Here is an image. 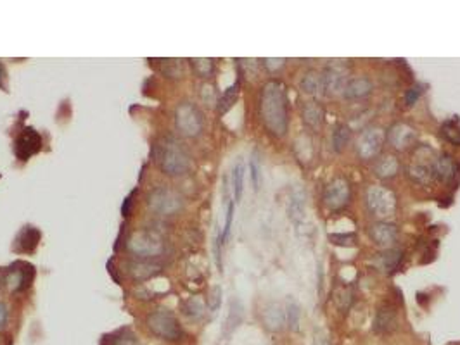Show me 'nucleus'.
<instances>
[{"instance_id":"34","label":"nucleus","mask_w":460,"mask_h":345,"mask_svg":"<svg viewBox=\"0 0 460 345\" xmlns=\"http://www.w3.org/2000/svg\"><path fill=\"white\" fill-rule=\"evenodd\" d=\"M220 302H221V288L220 286H213L210 292V299H208V306H210V309L214 313V310L220 307Z\"/></svg>"},{"instance_id":"17","label":"nucleus","mask_w":460,"mask_h":345,"mask_svg":"<svg viewBox=\"0 0 460 345\" xmlns=\"http://www.w3.org/2000/svg\"><path fill=\"white\" fill-rule=\"evenodd\" d=\"M372 90L374 85L367 76H356V78H351L346 83V88L342 93L348 100H362L367 99L372 93Z\"/></svg>"},{"instance_id":"43","label":"nucleus","mask_w":460,"mask_h":345,"mask_svg":"<svg viewBox=\"0 0 460 345\" xmlns=\"http://www.w3.org/2000/svg\"><path fill=\"white\" fill-rule=\"evenodd\" d=\"M3 283H6V273H3V271H0V290H2Z\"/></svg>"},{"instance_id":"20","label":"nucleus","mask_w":460,"mask_h":345,"mask_svg":"<svg viewBox=\"0 0 460 345\" xmlns=\"http://www.w3.org/2000/svg\"><path fill=\"white\" fill-rule=\"evenodd\" d=\"M301 117H303V123L308 128L317 131L324 124V109H322L320 103L306 102L301 109Z\"/></svg>"},{"instance_id":"39","label":"nucleus","mask_w":460,"mask_h":345,"mask_svg":"<svg viewBox=\"0 0 460 345\" xmlns=\"http://www.w3.org/2000/svg\"><path fill=\"white\" fill-rule=\"evenodd\" d=\"M251 178H252V183L256 185V188H258L259 168H258V157H256V155H252L251 157Z\"/></svg>"},{"instance_id":"8","label":"nucleus","mask_w":460,"mask_h":345,"mask_svg":"<svg viewBox=\"0 0 460 345\" xmlns=\"http://www.w3.org/2000/svg\"><path fill=\"white\" fill-rule=\"evenodd\" d=\"M386 135L380 128H369L363 131L356 141V154L362 161H372L379 155L380 148H383Z\"/></svg>"},{"instance_id":"40","label":"nucleus","mask_w":460,"mask_h":345,"mask_svg":"<svg viewBox=\"0 0 460 345\" xmlns=\"http://www.w3.org/2000/svg\"><path fill=\"white\" fill-rule=\"evenodd\" d=\"M113 345H135V338L134 335H123V337L116 338V340L113 342Z\"/></svg>"},{"instance_id":"28","label":"nucleus","mask_w":460,"mask_h":345,"mask_svg":"<svg viewBox=\"0 0 460 345\" xmlns=\"http://www.w3.org/2000/svg\"><path fill=\"white\" fill-rule=\"evenodd\" d=\"M232 188H234V202H239L242 197V188H244V164L242 161L235 164L234 172H232Z\"/></svg>"},{"instance_id":"9","label":"nucleus","mask_w":460,"mask_h":345,"mask_svg":"<svg viewBox=\"0 0 460 345\" xmlns=\"http://www.w3.org/2000/svg\"><path fill=\"white\" fill-rule=\"evenodd\" d=\"M324 92L327 95H339L344 92L346 83L349 81V69L342 62H332L322 72Z\"/></svg>"},{"instance_id":"36","label":"nucleus","mask_w":460,"mask_h":345,"mask_svg":"<svg viewBox=\"0 0 460 345\" xmlns=\"http://www.w3.org/2000/svg\"><path fill=\"white\" fill-rule=\"evenodd\" d=\"M422 88H424L422 85H415V86H412L410 90H408L407 95H405V102H407V106H414L415 100H417L418 97L422 95V92H424Z\"/></svg>"},{"instance_id":"38","label":"nucleus","mask_w":460,"mask_h":345,"mask_svg":"<svg viewBox=\"0 0 460 345\" xmlns=\"http://www.w3.org/2000/svg\"><path fill=\"white\" fill-rule=\"evenodd\" d=\"M7 321H9V307L6 302L0 300V330L7 326Z\"/></svg>"},{"instance_id":"23","label":"nucleus","mask_w":460,"mask_h":345,"mask_svg":"<svg viewBox=\"0 0 460 345\" xmlns=\"http://www.w3.org/2000/svg\"><path fill=\"white\" fill-rule=\"evenodd\" d=\"M42 233L33 226H24L21 233L17 235V245L21 252H33L40 241Z\"/></svg>"},{"instance_id":"29","label":"nucleus","mask_w":460,"mask_h":345,"mask_svg":"<svg viewBox=\"0 0 460 345\" xmlns=\"http://www.w3.org/2000/svg\"><path fill=\"white\" fill-rule=\"evenodd\" d=\"M441 135L452 145H460V124L457 123V119H450L443 123Z\"/></svg>"},{"instance_id":"25","label":"nucleus","mask_w":460,"mask_h":345,"mask_svg":"<svg viewBox=\"0 0 460 345\" xmlns=\"http://www.w3.org/2000/svg\"><path fill=\"white\" fill-rule=\"evenodd\" d=\"M351 140V130L346 124H338L332 131V147L335 152H342Z\"/></svg>"},{"instance_id":"24","label":"nucleus","mask_w":460,"mask_h":345,"mask_svg":"<svg viewBox=\"0 0 460 345\" xmlns=\"http://www.w3.org/2000/svg\"><path fill=\"white\" fill-rule=\"evenodd\" d=\"M407 175L410 176L415 183H422V185L429 183L432 178L431 166H425L422 164V162L421 164H418V162H412V164H408Z\"/></svg>"},{"instance_id":"7","label":"nucleus","mask_w":460,"mask_h":345,"mask_svg":"<svg viewBox=\"0 0 460 345\" xmlns=\"http://www.w3.org/2000/svg\"><path fill=\"white\" fill-rule=\"evenodd\" d=\"M367 207L376 217H389L396 210V197L391 190L383 186H370L367 190Z\"/></svg>"},{"instance_id":"4","label":"nucleus","mask_w":460,"mask_h":345,"mask_svg":"<svg viewBox=\"0 0 460 345\" xmlns=\"http://www.w3.org/2000/svg\"><path fill=\"white\" fill-rule=\"evenodd\" d=\"M147 206L159 216H173L183 207V197L168 186H158L147 197Z\"/></svg>"},{"instance_id":"16","label":"nucleus","mask_w":460,"mask_h":345,"mask_svg":"<svg viewBox=\"0 0 460 345\" xmlns=\"http://www.w3.org/2000/svg\"><path fill=\"white\" fill-rule=\"evenodd\" d=\"M398 326V314L396 309L389 304H384L377 309L376 313V319H374V330L377 333H389V331H394Z\"/></svg>"},{"instance_id":"11","label":"nucleus","mask_w":460,"mask_h":345,"mask_svg":"<svg viewBox=\"0 0 460 345\" xmlns=\"http://www.w3.org/2000/svg\"><path fill=\"white\" fill-rule=\"evenodd\" d=\"M349 197H351V186L344 178L332 179L324 190V204L332 210L342 209L349 202Z\"/></svg>"},{"instance_id":"10","label":"nucleus","mask_w":460,"mask_h":345,"mask_svg":"<svg viewBox=\"0 0 460 345\" xmlns=\"http://www.w3.org/2000/svg\"><path fill=\"white\" fill-rule=\"evenodd\" d=\"M387 141L393 148L396 150L405 152L410 150L412 147H415L418 141V133L414 126L407 123H394L393 126L387 131Z\"/></svg>"},{"instance_id":"37","label":"nucleus","mask_w":460,"mask_h":345,"mask_svg":"<svg viewBox=\"0 0 460 345\" xmlns=\"http://www.w3.org/2000/svg\"><path fill=\"white\" fill-rule=\"evenodd\" d=\"M263 64H265V68L268 69L270 72H275V71H279V69L284 68V64H286V59H263Z\"/></svg>"},{"instance_id":"41","label":"nucleus","mask_w":460,"mask_h":345,"mask_svg":"<svg viewBox=\"0 0 460 345\" xmlns=\"http://www.w3.org/2000/svg\"><path fill=\"white\" fill-rule=\"evenodd\" d=\"M131 197H134V193H130V195H128L127 199L123 200V206H121V214H123L125 217H127V216H130V210H131V202H134V200H131Z\"/></svg>"},{"instance_id":"30","label":"nucleus","mask_w":460,"mask_h":345,"mask_svg":"<svg viewBox=\"0 0 460 345\" xmlns=\"http://www.w3.org/2000/svg\"><path fill=\"white\" fill-rule=\"evenodd\" d=\"M379 261L380 264H383L384 271H393V269L400 264L401 252L396 250V248H389V250L379 254Z\"/></svg>"},{"instance_id":"19","label":"nucleus","mask_w":460,"mask_h":345,"mask_svg":"<svg viewBox=\"0 0 460 345\" xmlns=\"http://www.w3.org/2000/svg\"><path fill=\"white\" fill-rule=\"evenodd\" d=\"M300 88L304 95L308 97H320L324 93V81H322V75L317 71H306L303 78L300 79Z\"/></svg>"},{"instance_id":"42","label":"nucleus","mask_w":460,"mask_h":345,"mask_svg":"<svg viewBox=\"0 0 460 345\" xmlns=\"http://www.w3.org/2000/svg\"><path fill=\"white\" fill-rule=\"evenodd\" d=\"M3 78H6V71H3V66L0 64V86H3V85H2Z\"/></svg>"},{"instance_id":"2","label":"nucleus","mask_w":460,"mask_h":345,"mask_svg":"<svg viewBox=\"0 0 460 345\" xmlns=\"http://www.w3.org/2000/svg\"><path fill=\"white\" fill-rule=\"evenodd\" d=\"M156 162L168 176H182L189 171L190 157L185 148L175 138H165L154 148Z\"/></svg>"},{"instance_id":"32","label":"nucleus","mask_w":460,"mask_h":345,"mask_svg":"<svg viewBox=\"0 0 460 345\" xmlns=\"http://www.w3.org/2000/svg\"><path fill=\"white\" fill-rule=\"evenodd\" d=\"M334 302L338 304L341 309H348L353 302V292L348 288V286H341L334 292Z\"/></svg>"},{"instance_id":"15","label":"nucleus","mask_w":460,"mask_h":345,"mask_svg":"<svg viewBox=\"0 0 460 345\" xmlns=\"http://www.w3.org/2000/svg\"><path fill=\"white\" fill-rule=\"evenodd\" d=\"M370 238L374 244L383 245V247H389L394 241L398 240V228L393 223H386V221H379V223L372 224L369 230Z\"/></svg>"},{"instance_id":"18","label":"nucleus","mask_w":460,"mask_h":345,"mask_svg":"<svg viewBox=\"0 0 460 345\" xmlns=\"http://www.w3.org/2000/svg\"><path fill=\"white\" fill-rule=\"evenodd\" d=\"M159 271H161V266L158 262L151 261V259H137V261H131L128 264V273L137 282L154 278Z\"/></svg>"},{"instance_id":"27","label":"nucleus","mask_w":460,"mask_h":345,"mask_svg":"<svg viewBox=\"0 0 460 345\" xmlns=\"http://www.w3.org/2000/svg\"><path fill=\"white\" fill-rule=\"evenodd\" d=\"M239 95V83H234L232 86H228L223 93H221L220 100H218V112L225 114L232 106L235 103Z\"/></svg>"},{"instance_id":"31","label":"nucleus","mask_w":460,"mask_h":345,"mask_svg":"<svg viewBox=\"0 0 460 345\" xmlns=\"http://www.w3.org/2000/svg\"><path fill=\"white\" fill-rule=\"evenodd\" d=\"M190 64H192L194 71H196L201 78H210L214 71L213 59H192Z\"/></svg>"},{"instance_id":"14","label":"nucleus","mask_w":460,"mask_h":345,"mask_svg":"<svg viewBox=\"0 0 460 345\" xmlns=\"http://www.w3.org/2000/svg\"><path fill=\"white\" fill-rule=\"evenodd\" d=\"M431 175L432 178L439 179L443 183L452 181L457 176V162L450 155L441 154L431 161Z\"/></svg>"},{"instance_id":"1","label":"nucleus","mask_w":460,"mask_h":345,"mask_svg":"<svg viewBox=\"0 0 460 345\" xmlns=\"http://www.w3.org/2000/svg\"><path fill=\"white\" fill-rule=\"evenodd\" d=\"M259 117L273 137H284L289 124L287 116L286 86L279 79H270L263 85L259 95Z\"/></svg>"},{"instance_id":"21","label":"nucleus","mask_w":460,"mask_h":345,"mask_svg":"<svg viewBox=\"0 0 460 345\" xmlns=\"http://www.w3.org/2000/svg\"><path fill=\"white\" fill-rule=\"evenodd\" d=\"M263 321H265V326L268 330H280L286 323V310L280 307V304H268L265 307V313H263Z\"/></svg>"},{"instance_id":"12","label":"nucleus","mask_w":460,"mask_h":345,"mask_svg":"<svg viewBox=\"0 0 460 345\" xmlns=\"http://www.w3.org/2000/svg\"><path fill=\"white\" fill-rule=\"evenodd\" d=\"M35 279V268L30 262L17 261L10 266L9 273L6 275V283L14 292H23L30 288Z\"/></svg>"},{"instance_id":"35","label":"nucleus","mask_w":460,"mask_h":345,"mask_svg":"<svg viewBox=\"0 0 460 345\" xmlns=\"http://www.w3.org/2000/svg\"><path fill=\"white\" fill-rule=\"evenodd\" d=\"M331 241L335 245H346V247H348V245H355L356 238H355V235L338 233V235H331Z\"/></svg>"},{"instance_id":"22","label":"nucleus","mask_w":460,"mask_h":345,"mask_svg":"<svg viewBox=\"0 0 460 345\" xmlns=\"http://www.w3.org/2000/svg\"><path fill=\"white\" fill-rule=\"evenodd\" d=\"M400 171V161H398L394 155H384L377 161L376 168H374V172H376L377 178L380 179H389L394 178Z\"/></svg>"},{"instance_id":"5","label":"nucleus","mask_w":460,"mask_h":345,"mask_svg":"<svg viewBox=\"0 0 460 345\" xmlns=\"http://www.w3.org/2000/svg\"><path fill=\"white\" fill-rule=\"evenodd\" d=\"M147 328L163 340L175 342L182 337V328L175 314L168 309H158L147 316Z\"/></svg>"},{"instance_id":"3","label":"nucleus","mask_w":460,"mask_h":345,"mask_svg":"<svg viewBox=\"0 0 460 345\" xmlns=\"http://www.w3.org/2000/svg\"><path fill=\"white\" fill-rule=\"evenodd\" d=\"M127 247L138 259H154L165 252V241L152 231L140 230L128 238Z\"/></svg>"},{"instance_id":"13","label":"nucleus","mask_w":460,"mask_h":345,"mask_svg":"<svg viewBox=\"0 0 460 345\" xmlns=\"http://www.w3.org/2000/svg\"><path fill=\"white\" fill-rule=\"evenodd\" d=\"M40 148L42 137L35 128H24L19 137L16 138V144H14V152H16L19 161H28L31 155L40 152Z\"/></svg>"},{"instance_id":"6","label":"nucleus","mask_w":460,"mask_h":345,"mask_svg":"<svg viewBox=\"0 0 460 345\" xmlns=\"http://www.w3.org/2000/svg\"><path fill=\"white\" fill-rule=\"evenodd\" d=\"M175 124L178 133L183 137H197L204 128L203 112L194 103L182 102L175 110Z\"/></svg>"},{"instance_id":"33","label":"nucleus","mask_w":460,"mask_h":345,"mask_svg":"<svg viewBox=\"0 0 460 345\" xmlns=\"http://www.w3.org/2000/svg\"><path fill=\"white\" fill-rule=\"evenodd\" d=\"M286 321L293 330H297V323H300V307L294 302L293 299L287 300V310H286Z\"/></svg>"},{"instance_id":"26","label":"nucleus","mask_w":460,"mask_h":345,"mask_svg":"<svg viewBox=\"0 0 460 345\" xmlns=\"http://www.w3.org/2000/svg\"><path fill=\"white\" fill-rule=\"evenodd\" d=\"M204 302L199 299V297H190L189 300H185V302L182 304V313L185 314L187 317H190V319H199V317H203L204 314Z\"/></svg>"}]
</instances>
